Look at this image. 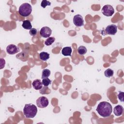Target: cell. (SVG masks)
Segmentation results:
<instances>
[{"instance_id":"obj_1","label":"cell","mask_w":124,"mask_h":124,"mask_svg":"<svg viewBox=\"0 0 124 124\" xmlns=\"http://www.w3.org/2000/svg\"><path fill=\"white\" fill-rule=\"evenodd\" d=\"M96 110L101 116L106 118L111 115L112 111V107L109 103L103 101L99 103Z\"/></svg>"},{"instance_id":"obj_2","label":"cell","mask_w":124,"mask_h":124,"mask_svg":"<svg viewBox=\"0 0 124 124\" xmlns=\"http://www.w3.org/2000/svg\"><path fill=\"white\" fill-rule=\"evenodd\" d=\"M37 112V108L36 106L32 104H26L23 108V113L27 118H34Z\"/></svg>"},{"instance_id":"obj_3","label":"cell","mask_w":124,"mask_h":124,"mask_svg":"<svg viewBox=\"0 0 124 124\" xmlns=\"http://www.w3.org/2000/svg\"><path fill=\"white\" fill-rule=\"evenodd\" d=\"M32 7L28 3H24L22 4L19 8L18 13L22 16L27 17L31 13Z\"/></svg>"},{"instance_id":"obj_4","label":"cell","mask_w":124,"mask_h":124,"mask_svg":"<svg viewBox=\"0 0 124 124\" xmlns=\"http://www.w3.org/2000/svg\"><path fill=\"white\" fill-rule=\"evenodd\" d=\"M102 14L106 16H110L114 13V10L113 7L110 5H105L102 9Z\"/></svg>"},{"instance_id":"obj_5","label":"cell","mask_w":124,"mask_h":124,"mask_svg":"<svg viewBox=\"0 0 124 124\" xmlns=\"http://www.w3.org/2000/svg\"><path fill=\"white\" fill-rule=\"evenodd\" d=\"M49 102L48 99L45 96L39 97L36 100L37 106L40 108L46 107L48 105Z\"/></svg>"},{"instance_id":"obj_6","label":"cell","mask_w":124,"mask_h":124,"mask_svg":"<svg viewBox=\"0 0 124 124\" xmlns=\"http://www.w3.org/2000/svg\"><path fill=\"white\" fill-rule=\"evenodd\" d=\"M73 23L77 27H80L84 25V20L83 17L79 14L76 15L74 16Z\"/></svg>"},{"instance_id":"obj_7","label":"cell","mask_w":124,"mask_h":124,"mask_svg":"<svg viewBox=\"0 0 124 124\" xmlns=\"http://www.w3.org/2000/svg\"><path fill=\"white\" fill-rule=\"evenodd\" d=\"M52 33V30L48 27H44L40 31L41 36L44 38H48Z\"/></svg>"},{"instance_id":"obj_8","label":"cell","mask_w":124,"mask_h":124,"mask_svg":"<svg viewBox=\"0 0 124 124\" xmlns=\"http://www.w3.org/2000/svg\"><path fill=\"white\" fill-rule=\"evenodd\" d=\"M105 31L108 34L114 35L117 31V26L115 24L109 25L106 28Z\"/></svg>"},{"instance_id":"obj_9","label":"cell","mask_w":124,"mask_h":124,"mask_svg":"<svg viewBox=\"0 0 124 124\" xmlns=\"http://www.w3.org/2000/svg\"><path fill=\"white\" fill-rule=\"evenodd\" d=\"M19 51V48L14 44H10L6 47V52L8 54L10 55L15 54Z\"/></svg>"},{"instance_id":"obj_10","label":"cell","mask_w":124,"mask_h":124,"mask_svg":"<svg viewBox=\"0 0 124 124\" xmlns=\"http://www.w3.org/2000/svg\"><path fill=\"white\" fill-rule=\"evenodd\" d=\"M32 85L33 88L36 90H41L43 87L42 82L39 79H36L33 80L32 83Z\"/></svg>"},{"instance_id":"obj_11","label":"cell","mask_w":124,"mask_h":124,"mask_svg":"<svg viewBox=\"0 0 124 124\" xmlns=\"http://www.w3.org/2000/svg\"><path fill=\"white\" fill-rule=\"evenodd\" d=\"M124 108L121 105H117L113 108V112L117 116H120L123 114Z\"/></svg>"},{"instance_id":"obj_12","label":"cell","mask_w":124,"mask_h":124,"mask_svg":"<svg viewBox=\"0 0 124 124\" xmlns=\"http://www.w3.org/2000/svg\"><path fill=\"white\" fill-rule=\"evenodd\" d=\"M72 49L70 46H66L64 47L62 49V53L64 56H71Z\"/></svg>"},{"instance_id":"obj_13","label":"cell","mask_w":124,"mask_h":124,"mask_svg":"<svg viewBox=\"0 0 124 124\" xmlns=\"http://www.w3.org/2000/svg\"><path fill=\"white\" fill-rule=\"evenodd\" d=\"M22 27L26 30H31L32 29V25L31 24V22L29 20H24L23 21L22 24Z\"/></svg>"},{"instance_id":"obj_14","label":"cell","mask_w":124,"mask_h":124,"mask_svg":"<svg viewBox=\"0 0 124 124\" xmlns=\"http://www.w3.org/2000/svg\"><path fill=\"white\" fill-rule=\"evenodd\" d=\"M39 57L41 60L46 61L49 58V54L46 52H42L39 54Z\"/></svg>"},{"instance_id":"obj_15","label":"cell","mask_w":124,"mask_h":124,"mask_svg":"<svg viewBox=\"0 0 124 124\" xmlns=\"http://www.w3.org/2000/svg\"><path fill=\"white\" fill-rule=\"evenodd\" d=\"M87 49L86 47L83 46H80L78 48V52L79 54L81 55H83L86 53Z\"/></svg>"},{"instance_id":"obj_16","label":"cell","mask_w":124,"mask_h":124,"mask_svg":"<svg viewBox=\"0 0 124 124\" xmlns=\"http://www.w3.org/2000/svg\"><path fill=\"white\" fill-rule=\"evenodd\" d=\"M114 74V71L112 69L110 68H108L107 70H106L104 72V75L106 77L109 78L111 77H112Z\"/></svg>"},{"instance_id":"obj_17","label":"cell","mask_w":124,"mask_h":124,"mask_svg":"<svg viewBox=\"0 0 124 124\" xmlns=\"http://www.w3.org/2000/svg\"><path fill=\"white\" fill-rule=\"evenodd\" d=\"M50 75V71L47 69H45L43 70L42 73V78H48Z\"/></svg>"},{"instance_id":"obj_18","label":"cell","mask_w":124,"mask_h":124,"mask_svg":"<svg viewBox=\"0 0 124 124\" xmlns=\"http://www.w3.org/2000/svg\"><path fill=\"white\" fill-rule=\"evenodd\" d=\"M55 40V38L53 37H49L46 39L45 42V44L46 46H50L52 45Z\"/></svg>"},{"instance_id":"obj_19","label":"cell","mask_w":124,"mask_h":124,"mask_svg":"<svg viewBox=\"0 0 124 124\" xmlns=\"http://www.w3.org/2000/svg\"><path fill=\"white\" fill-rule=\"evenodd\" d=\"M42 82L43 85H44V86H46V87H47L51 83V81L48 78H43Z\"/></svg>"},{"instance_id":"obj_20","label":"cell","mask_w":124,"mask_h":124,"mask_svg":"<svg viewBox=\"0 0 124 124\" xmlns=\"http://www.w3.org/2000/svg\"><path fill=\"white\" fill-rule=\"evenodd\" d=\"M51 5V3L50 2H49L48 0H43L42 1L41 3V6L43 8H45L46 7V6H49Z\"/></svg>"},{"instance_id":"obj_21","label":"cell","mask_w":124,"mask_h":124,"mask_svg":"<svg viewBox=\"0 0 124 124\" xmlns=\"http://www.w3.org/2000/svg\"><path fill=\"white\" fill-rule=\"evenodd\" d=\"M37 30L35 28H32L29 31V33L31 36H35L37 34Z\"/></svg>"},{"instance_id":"obj_22","label":"cell","mask_w":124,"mask_h":124,"mask_svg":"<svg viewBox=\"0 0 124 124\" xmlns=\"http://www.w3.org/2000/svg\"><path fill=\"white\" fill-rule=\"evenodd\" d=\"M118 98L122 101H124V92H120L118 95Z\"/></svg>"},{"instance_id":"obj_23","label":"cell","mask_w":124,"mask_h":124,"mask_svg":"<svg viewBox=\"0 0 124 124\" xmlns=\"http://www.w3.org/2000/svg\"><path fill=\"white\" fill-rule=\"evenodd\" d=\"M0 61H1V62H0V69H2L3 67H4V65H5V61L4 59L1 58L0 59Z\"/></svg>"}]
</instances>
